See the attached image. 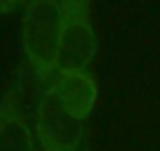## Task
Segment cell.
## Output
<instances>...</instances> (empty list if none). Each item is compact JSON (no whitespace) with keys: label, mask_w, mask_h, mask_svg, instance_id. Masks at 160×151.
<instances>
[{"label":"cell","mask_w":160,"mask_h":151,"mask_svg":"<svg viewBox=\"0 0 160 151\" xmlns=\"http://www.w3.org/2000/svg\"><path fill=\"white\" fill-rule=\"evenodd\" d=\"M0 151H38L28 123L12 109L0 113Z\"/></svg>","instance_id":"cell-5"},{"label":"cell","mask_w":160,"mask_h":151,"mask_svg":"<svg viewBox=\"0 0 160 151\" xmlns=\"http://www.w3.org/2000/svg\"><path fill=\"white\" fill-rule=\"evenodd\" d=\"M38 139L45 151H78L85 137L82 118L73 116L57 92L47 87L38 104Z\"/></svg>","instance_id":"cell-3"},{"label":"cell","mask_w":160,"mask_h":151,"mask_svg":"<svg viewBox=\"0 0 160 151\" xmlns=\"http://www.w3.org/2000/svg\"><path fill=\"white\" fill-rule=\"evenodd\" d=\"M50 87L57 92L61 104L73 116L85 121L97 104V83L87 71H54L50 78Z\"/></svg>","instance_id":"cell-4"},{"label":"cell","mask_w":160,"mask_h":151,"mask_svg":"<svg viewBox=\"0 0 160 151\" xmlns=\"http://www.w3.org/2000/svg\"><path fill=\"white\" fill-rule=\"evenodd\" d=\"M21 0H0V14L2 12H10V10H14L17 5H19Z\"/></svg>","instance_id":"cell-6"},{"label":"cell","mask_w":160,"mask_h":151,"mask_svg":"<svg viewBox=\"0 0 160 151\" xmlns=\"http://www.w3.org/2000/svg\"><path fill=\"white\" fill-rule=\"evenodd\" d=\"M64 3V29L59 38L54 71H87L97 55V35L85 0Z\"/></svg>","instance_id":"cell-2"},{"label":"cell","mask_w":160,"mask_h":151,"mask_svg":"<svg viewBox=\"0 0 160 151\" xmlns=\"http://www.w3.org/2000/svg\"><path fill=\"white\" fill-rule=\"evenodd\" d=\"M64 29V3L61 0H31L21 24L24 50L35 73L50 81L54 73L57 50Z\"/></svg>","instance_id":"cell-1"}]
</instances>
